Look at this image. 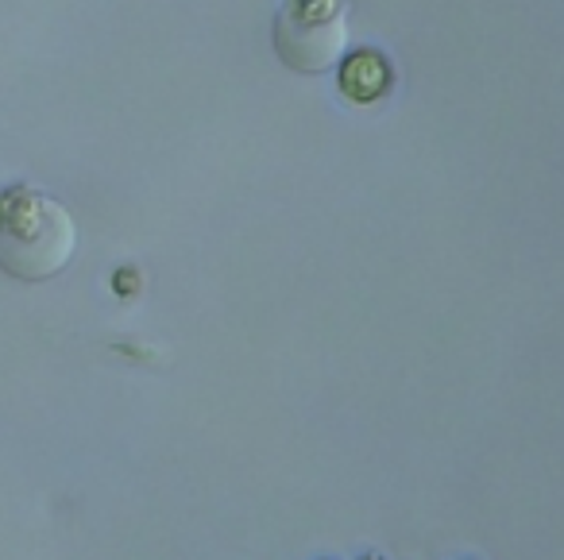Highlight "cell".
<instances>
[{"mask_svg": "<svg viewBox=\"0 0 564 560\" xmlns=\"http://www.w3.org/2000/svg\"><path fill=\"white\" fill-rule=\"evenodd\" d=\"M78 248L66 205L32 186L0 190V267L20 282L55 279Z\"/></svg>", "mask_w": 564, "mask_h": 560, "instance_id": "6da1fadb", "label": "cell"}, {"mask_svg": "<svg viewBox=\"0 0 564 560\" xmlns=\"http://www.w3.org/2000/svg\"><path fill=\"white\" fill-rule=\"evenodd\" d=\"M348 43L345 0H286L274 20V51L302 74H322Z\"/></svg>", "mask_w": 564, "mask_h": 560, "instance_id": "7a4b0ae2", "label": "cell"}, {"mask_svg": "<svg viewBox=\"0 0 564 560\" xmlns=\"http://www.w3.org/2000/svg\"><path fill=\"white\" fill-rule=\"evenodd\" d=\"M387 86H391V66H387V58L376 55V51H360V55L348 58L345 71H340V89L360 105L379 101V97L387 94Z\"/></svg>", "mask_w": 564, "mask_h": 560, "instance_id": "3957f363", "label": "cell"}]
</instances>
